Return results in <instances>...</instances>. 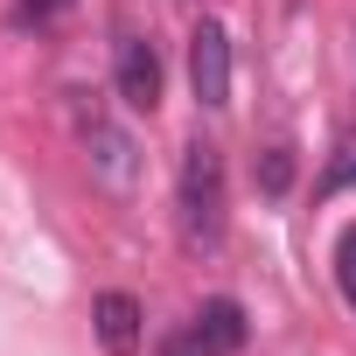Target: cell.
<instances>
[{"label":"cell","instance_id":"cell-3","mask_svg":"<svg viewBox=\"0 0 356 356\" xmlns=\"http://www.w3.org/2000/svg\"><path fill=\"white\" fill-rule=\"evenodd\" d=\"M84 161H91V175H98L112 196H133V182H140V147H133V133L91 119V133H84Z\"/></svg>","mask_w":356,"mask_h":356},{"label":"cell","instance_id":"cell-4","mask_svg":"<svg viewBox=\"0 0 356 356\" xmlns=\"http://www.w3.org/2000/svg\"><path fill=\"white\" fill-rule=\"evenodd\" d=\"M119 98H126L133 112H154V105H161V56H154V42H140V35L119 42Z\"/></svg>","mask_w":356,"mask_h":356},{"label":"cell","instance_id":"cell-1","mask_svg":"<svg viewBox=\"0 0 356 356\" xmlns=\"http://www.w3.org/2000/svg\"><path fill=\"white\" fill-rule=\"evenodd\" d=\"M175 217H182V245L210 252L224 238V154L210 140L182 147V182H175Z\"/></svg>","mask_w":356,"mask_h":356},{"label":"cell","instance_id":"cell-11","mask_svg":"<svg viewBox=\"0 0 356 356\" xmlns=\"http://www.w3.org/2000/svg\"><path fill=\"white\" fill-rule=\"evenodd\" d=\"M70 0H22V22H56Z\"/></svg>","mask_w":356,"mask_h":356},{"label":"cell","instance_id":"cell-7","mask_svg":"<svg viewBox=\"0 0 356 356\" xmlns=\"http://www.w3.org/2000/svg\"><path fill=\"white\" fill-rule=\"evenodd\" d=\"M356 182V126L342 133V147H335V161H328V182H321V196H335V189H349Z\"/></svg>","mask_w":356,"mask_h":356},{"label":"cell","instance_id":"cell-9","mask_svg":"<svg viewBox=\"0 0 356 356\" xmlns=\"http://www.w3.org/2000/svg\"><path fill=\"white\" fill-rule=\"evenodd\" d=\"M259 182H266V189H273V196H280V189H286V182H293V161H286V154H280V147H273V154H266V168H259Z\"/></svg>","mask_w":356,"mask_h":356},{"label":"cell","instance_id":"cell-2","mask_svg":"<svg viewBox=\"0 0 356 356\" xmlns=\"http://www.w3.org/2000/svg\"><path fill=\"white\" fill-rule=\"evenodd\" d=\"M189 84H196V105H210V112L231 105V35H224V22H196V35H189Z\"/></svg>","mask_w":356,"mask_h":356},{"label":"cell","instance_id":"cell-5","mask_svg":"<svg viewBox=\"0 0 356 356\" xmlns=\"http://www.w3.org/2000/svg\"><path fill=\"white\" fill-rule=\"evenodd\" d=\"M91 321H98V342H105L112 356H133V349H140V300H133V293H119V286L98 293V300H91Z\"/></svg>","mask_w":356,"mask_h":356},{"label":"cell","instance_id":"cell-6","mask_svg":"<svg viewBox=\"0 0 356 356\" xmlns=\"http://www.w3.org/2000/svg\"><path fill=\"white\" fill-rule=\"evenodd\" d=\"M196 335L217 349V356H231V349H245V307L238 300H203V314H196Z\"/></svg>","mask_w":356,"mask_h":356},{"label":"cell","instance_id":"cell-10","mask_svg":"<svg viewBox=\"0 0 356 356\" xmlns=\"http://www.w3.org/2000/svg\"><path fill=\"white\" fill-rule=\"evenodd\" d=\"M161 356H217V349H210V342L189 328V335H168V349H161Z\"/></svg>","mask_w":356,"mask_h":356},{"label":"cell","instance_id":"cell-8","mask_svg":"<svg viewBox=\"0 0 356 356\" xmlns=\"http://www.w3.org/2000/svg\"><path fill=\"white\" fill-rule=\"evenodd\" d=\"M335 286H342V300L356 307V224L335 238Z\"/></svg>","mask_w":356,"mask_h":356}]
</instances>
